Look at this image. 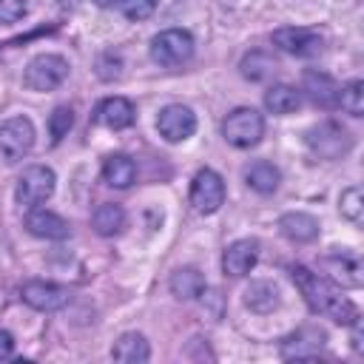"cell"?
<instances>
[{
    "mask_svg": "<svg viewBox=\"0 0 364 364\" xmlns=\"http://www.w3.org/2000/svg\"><path fill=\"white\" fill-rule=\"evenodd\" d=\"M26 228L28 233L40 236V239H65L71 233L68 222L51 210H40V208H31L28 216H26Z\"/></svg>",
    "mask_w": 364,
    "mask_h": 364,
    "instance_id": "5bb4252c",
    "label": "cell"
},
{
    "mask_svg": "<svg viewBox=\"0 0 364 364\" xmlns=\"http://www.w3.org/2000/svg\"><path fill=\"white\" fill-rule=\"evenodd\" d=\"M11 355H14V338L9 330H0V361H6Z\"/></svg>",
    "mask_w": 364,
    "mask_h": 364,
    "instance_id": "f546056e",
    "label": "cell"
},
{
    "mask_svg": "<svg viewBox=\"0 0 364 364\" xmlns=\"http://www.w3.org/2000/svg\"><path fill=\"white\" fill-rule=\"evenodd\" d=\"M111 358L114 361H125V364H142L151 358V347L145 341V336L139 333H125L114 341L111 347Z\"/></svg>",
    "mask_w": 364,
    "mask_h": 364,
    "instance_id": "e0dca14e",
    "label": "cell"
},
{
    "mask_svg": "<svg viewBox=\"0 0 364 364\" xmlns=\"http://www.w3.org/2000/svg\"><path fill=\"white\" fill-rule=\"evenodd\" d=\"M245 304L256 313H270L279 304V290L273 282H253L245 290Z\"/></svg>",
    "mask_w": 364,
    "mask_h": 364,
    "instance_id": "cb8c5ba5",
    "label": "cell"
},
{
    "mask_svg": "<svg viewBox=\"0 0 364 364\" xmlns=\"http://www.w3.org/2000/svg\"><path fill=\"white\" fill-rule=\"evenodd\" d=\"M156 128L168 142H185L196 131V114L188 105H165L159 111Z\"/></svg>",
    "mask_w": 364,
    "mask_h": 364,
    "instance_id": "9c48e42d",
    "label": "cell"
},
{
    "mask_svg": "<svg viewBox=\"0 0 364 364\" xmlns=\"http://www.w3.org/2000/svg\"><path fill=\"white\" fill-rule=\"evenodd\" d=\"M290 273H293V282L299 284V290H301V296L313 313L327 316L338 324H350L353 318H358L355 304L347 296H341V290L330 279H324V276H318L301 264H296Z\"/></svg>",
    "mask_w": 364,
    "mask_h": 364,
    "instance_id": "6da1fadb",
    "label": "cell"
},
{
    "mask_svg": "<svg viewBox=\"0 0 364 364\" xmlns=\"http://www.w3.org/2000/svg\"><path fill=\"white\" fill-rule=\"evenodd\" d=\"M256 259H259V242L256 239H239V242L228 245V250L222 256V267L228 276L239 279V276H247L253 270Z\"/></svg>",
    "mask_w": 364,
    "mask_h": 364,
    "instance_id": "7c38bea8",
    "label": "cell"
},
{
    "mask_svg": "<svg viewBox=\"0 0 364 364\" xmlns=\"http://www.w3.org/2000/svg\"><path fill=\"white\" fill-rule=\"evenodd\" d=\"M338 208H341V213L350 219V222H361V216H364V196H361V188L358 185H353V188H347L344 193H341V199H338Z\"/></svg>",
    "mask_w": 364,
    "mask_h": 364,
    "instance_id": "484cf974",
    "label": "cell"
},
{
    "mask_svg": "<svg viewBox=\"0 0 364 364\" xmlns=\"http://www.w3.org/2000/svg\"><path fill=\"white\" fill-rule=\"evenodd\" d=\"M273 46L296 57H313L321 51V37L307 28H279L273 31Z\"/></svg>",
    "mask_w": 364,
    "mask_h": 364,
    "instance_id": "8fae6325",
    "label": "cell"
},
{
    "mask_svg": "<svg viewBox=\"0 0 364 364\" xmlns=\"http://www.w3.org/2000/svg\"><path fill=\"white\" fill-rule=\"evenodd\" d=\"M26 14V0H0V23H14Z\"/></svg>",
    "mask_w": 364,
    "mask_h": 364,
    "instance_id": "f1b7e54d",
    "label": "cell"
},
{
    "mask_svg": "<svg viewBox=\"0 0 364 364\" xmlns=\"http://www.w3.org/2000/svg\"><path fill=\"white\" fill-rule=\"evenodd\" d=\"M68 299H71V293L65 287H60V284H51V282H28V284H23V301L28 307H34V310L51 313V310L65 307Z\"/></svg>",
    "mask_w": 364,
    "mask_h": 364,
    "instance_id": "30bf717a",
    "label": "cell"
},
{
    "mask_svg": "<svg viewBox=\"0 0 364 364\" xmlns=\"http://www.w3.org/2000/svg\"><path fill=\"white\" fill-rule=\"evenodd\" d=\"M225 202V182L216 171L202 168L191 182V205L196 213H213Z\"/></svg>",
    "mask_w": 364,
    "mask_h": 364,
    "instance_id": "52a82bcc",
    "label": "cell"
},
{
    "mask_svg": "<svg viewBox=\"0 0 364 364\" xmlns=\"http://www.w3.org/2000/svg\"><path fill=\"white\" fill-rule=\"evenodd\" d=\"M205 290V276L196 270V267H179L173 270L171 276V293L182 301H191V299H199Z\"/></svg>",
    "mask_w": 364,
    "mask_h": 364,
    "instance_id": "ffe728a7",
    "label": "cell"
},
{
    "mask_svg": "<svg viewBox=\"0 0 364 364\" xmlns=\"http://www.w3.org/2000/svg\"><path fill=\"white\" fill-rule=\"evenodd\" d=\"M350 324H353V350H355V353H361V350H364V344H361V321H358V318H353Z\"/></svg>",
    "mask_w": 364,
    "mask_h": 364,
    "instance_id": "4dcf8cb0",
    "label": "cell"
},
{
    "mask_svg": "<svg viewBox=\"0 0 364 364\" xmlns=\"http://www.w3.org/2000/svg\"><path fill=\"white\" fill-rule=\"evenodd\" d=\"M279 230L290 239V242H313L318 236V222L310 216V213H284L279 219Z\"/></svg>",
    "mask_w": 364,
    "mask_h": 364,
    "instance_id": "ac0fdd59",
    "label": "cell"
},
{
    "mask_svg": "<svg viewBox=\"0 0 364 364\" xmlns=\"http://www.w3.org/2000/svg\"><path fill=\"white\" fill-rule=\"evenodd\" d=\"M245 182H247L256 193H273V191L279 188V182H282V173H279L276 165H270V162H264V159H256V162H250V165L245 168Z\"/></svg>",
    "mask_w": 364,
    "mask_h": 364,
    "instance_id": "d6986e66",
    "label": "cell"
},
{
    "mask_svg": "<svg viewBox=\"0 0 364 364\" xmlns=\"http://www.w3.org/2000/svg\"><path fill=\"white\" fill-rule=\"evenodd\" d=\"M91 222H94V230H97L100 236H117V233L125 228V210H122L119 205H114V202H102V205L94 210Z\"/></svg>",
    "mask_w": 364,
    "mask_h": 364,
    "instance_id": "7402d4cb",
    "label": "cell"
},
{
    "mask_svg": "<svg viewBox=\"0 0 364 364\" xmlns=\"http://www.w3.org/2000/svg\"><path fill=\"white\" fill-rule=\"evenodd\" d=\"M119 6H122V14L128 20H145L154 14L156 0H119Z\"/></svg>",
    "mask_w": 364,
    "mask_h": 364,
    "instance_id": "83f0119b",
    "label": "cell"
},
{
    "mask_svg": "<svg viewBox=\"0 0 364 364\" xmlns=\"http://www.w3.org/2000/svg\"><path fill=\"white\" fill-rule=\"evenodd\" d=\"M222 134L233 148H253L264 134V119L256 108H233L222 122Z\"/></svg>",
    "mask_w": 364,
    "mask_h": 364,
    "instance_id": "3957f363",
    "label": "cell"
},
{
    "mask_svg": "<svg viewBox=\"0 0 364 364\" xmlns=\"http://www.w3.org/2000/svg\"><path fill=\"white\" fill-rule=\"evenodd\" d=\"M193 57V37L182 28H168L159 31L151 40V60L159 63L162 68H176Z\"/></svg>",
    "mask_w": 364,
    "mask_h": 364,
    "instance_id": "7a4b0ae2",
    "label": "cell"
},
{
    "mask_svg": "<svg viewBox=\"0 0 364 364\" xmlns=\"http://www.w3.org/2000/svg\"><path fill=\"white\" fill-rule=\"evenodd\" d=\"M350 134L347 128H341L338 122H321L318 128H313L307 134V145L313 148V154L324 156V159H338L341 154L350 151Z\"/></svg>",
    "mask_w": 364,
    "mask_h": 364,
    "instance_id": "ba28073f",
    "label": "cell"
},
{
    "mask_svg": "<svg viewBox=\"0 0 364 364\" xmlns=\"http://www.w3.org/2000/svg\"><path fill=\"white\" fill-rule=\"evenodd\" d=\"M71 125H74V111L71 108H65V105H60V108H54V114L48 117V131H51V142H60L68 131H71Z\"/></svg>",
    "mask_w": 364,
    "mask_h": 364,
    "instance_id": "4316f807",
    "label": "cell"
},
{
    "mask_svg": "<svg viewBox=\"0 0 364 364\" xmlns=\"http://www.w3.org/2000/svg\"><path fill=\"white\" fill-rule=\"evenodd\" d=\"M338 105L350 117H361L364 114V82L361 80H353L344 88H338Z\"/></svg>",
    "mask_w": 364,
    "mask_h": 364,
    "instance_id": "d4e9b609",
    "label": "cell"
},
{
    "mask_svg": "<svg viewBox=\"0 0 364 364\" xmlns=\"http://www.w3.org/2000/svg\"><path fill=\"white\" fill-rule=\"evenodd\" d=\"M54 182H57V176H54L51 168H46V165H28L20 173V179H17V202L23 208H28V210L37 208V205H43L54 193Z\"/></svg>",
    "mask_w": 364,
    "mask_h": 364,
    "instance_id": "8992f818",
    "label": "cell"
},
{
    "mask_svg": "<svg viewBox=\"0 0 364 364\" xmlns=\"http://www.w3.org/2000/svg\"><path fill=\"white\" fill-rule=\"evenodd\" d=\"M94 3H97V6H111L114 0H94Z\"/></svg>",
    "mask_w": 364,
    "mask_h": 364,
    "instance_id": "1f68e13d",
    "label": "cell"
},
{
    "mask_svg": "<svg viewBox=\"0 0 364 364\" xmlns=\"http://www.w3.org/2000/svg\"><path fill=\"white\" fill-rule=\"evenodd\" d=\"M304 91L321 108H336L338 105V82L324 71H316V68L304 71Z\"/></svg>",
    "mask_w": 364,
    "mask_h": 364,
    "instance_id": "4fadbf2b",
    "label": "cell"
},
{
    "mask_svg": "<svg viewBox=\"0 0 364 364\" xmlns=\"http://www.w3.org/2000/svg\"><path fill=\"white\" fill-rule=\"evenodd\" d=\"M134 117H136V111H134L131 100H125V97H108L97 108V122H102L111 131H122V128L134 125Z\"/></svg>",
    "mask_w": 364,
    "mask_h": 364,
    "instance_id": "9a60e30c",
    "label": "cell"
},
{
    "mask_svg": "<svg viewBox=\"0 0 364 364\" xmlns=\"http://www.w3.org/2000/svg\"><path fill=\"white\" fill-rule=\"evenodd\" d=\"M299 102H301L299 91L293 85H284V82L282 85H270L267 94H264V108L270 114H290V111L299 108Z\"/></svg>",
    "mask_w": 364,
    "mask_h": 364,
    "instance_id": "603a6c76",
    "label": "cell"
},
{
    "mask_svg": "<svg viewBox=\"0 0 364 364\" xmlns=\"http://www.w3.org/2000/svg\"><path fill=\"white\" fill-rule=\"evenodd\" d=\"M34 145V125L28 117H11L0 125V159L20 162Z\"/></svg>",
    "mask_w": 364,
    "mask_h": 364,
    "instance_id": "277c9868",
    "label": "cell"
},
{
    "mask_svg": "<svg viewBox=\"0 0 364 364\" xmlns=\"http://www.w3.org/2000/svg\"><path fill=\"white\" fill-rule=\"evenodd\" d=\"M321 264L327 267V273L333 276L336 284H341V287H361V264H358L355 256L336 253V256H327Z\"/></svg>",
    "mask_w": 364,
    "mask_h": 364,
    "instance_id": "2e32d148",
    "label": "cell"
},
{
    "mask_svg": "<svg viewBox=\"0 0 364 364\" xmlns=\"http://www.w3.org/2000/svg\"><path fill=\"white\" fill-rule=\"evenodd\" d=\"M102 179L111 185V188H128L134 179H136V165L131 156L125 154H114L105 159L102 165Z\"/></svg>",
    "mask_w": 364,
    "mask_h": 364,
    "instance_id": "44dd1931",
    "label": "cell"
},
{
    "mask_svg": "<svg viewBox=\"0 0 364 364\" xmlns=\"http://www.w3.org/2000/svg\"><path fill=\"white\" fill-rule=\"evenodd\" d=\"M68 77V63L60 54H37L23 74L26 88L31 91H51Z\"/></svg>",
    "mask_w": 364,
    "mask_h": 364,
    "instance_id": "5b68a950",
    "label": "cell"
}]
</instances>
